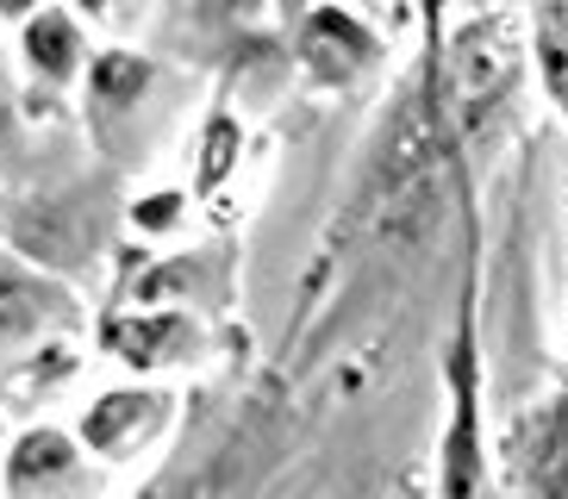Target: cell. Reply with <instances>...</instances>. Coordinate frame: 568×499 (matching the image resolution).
<instances>
[{
  "instance_id": "obj_1",
  "label": "cell",
  "mask_w": 568,
  "mask_h": 499,
  "mask_svg": "<svg viewBox=\"0 0 568 499\" xmlns=\"http://www.w3.org/2000/svg\"><path fill=\"white\" fill-rule=\"evenodd\" d=\"M26 50H32V63L51 75V82H63V75H75V50H82V38H75V19L63 13H44L26 32Z\"/></svg>"
},
{
  "instance_id": "obj_2",
  "label": "cell",
  "mask_w": 568,
  "mask_h": 499,
  "mask_svg": "<svg viewBox=\"0 0 568 499\" xmlns=\"http://www.w3.org/2000/svg\"><path fill=\"white\" fill-rule=\"evenodd\" d=\"M69 462H75V449H69V437L38 431V437H26V444H19V456H13V481L26 487L32 475H51V468H69Z\"/></svg>"
}]
</instances>
